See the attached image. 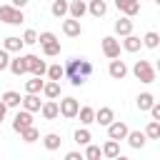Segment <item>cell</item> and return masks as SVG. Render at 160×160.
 I'll use <instances>...</instances> for the list:
<instances>
[{
    "instance_id": "6da1fadb",
    "label": "cell",
    "mask_w": 160,
    "mask_h": 160,
    "mask_svg": "<svg viewBox=\"0 0 160 160\" xmlns=\"http://www.w3.org/2000/svg\"><path fill=\"white\" fill-rule=\"evenodd\" d=\"M65 75L70 78V82H72L75 88H80V85H85V80L92 75V62L85 60V58H72V60H68V65H65Z\"/></svg>"
},
{
    "instance_id": "7a4b0ae2",
    "label": "cell",
    "mask_w": 160,
    "mask_h": 160,
    "mask_svg": "<svg viewBox=\"0 0 160 160\" xmlns=\"http://www.w3.org/2000/svg\"><path fill=\"white\" fill-rule=\"evenodd\" d=\"M155 68L150 65V60H138L135 65H132V75L140 80V82H145V85H150V82H155Z\"/></svg>"
},
{
    "instance_id": "3957f363",
    "label": "cell",
    "mask_w": 160,
    "mask_h": 160,
    "mask_svg": "<svg viewBox=\"0 0 160 160\" xmlns=\"http://www.w3.org/2000/svg\"><path fill=\"white\" fill-rule=\"evenodd\" d=\"M0 20L8 22V25H20V22L25 20V15H22V10L15 8V5H0Z\"/></svg>"
},
{
    "instance_id": "277c9868",
    "label": "cell",
    "mask_w": 160,
    "mask_h": 160,
    "mask_svg": "<svg viewBox=\"0 0 160 160\" xmlns=\"http://www.w3.org/2000/svg\"><path fill=\"white\" fill-rule=\"evenodd\" d=\"M102 52H105V58H110V60L120 58V40L112 38V35H105V38H102Z\"/></svg>"
},
{
    "instance_id": "5b68a950",
    "label": "cell",
    "mask_w": 160,
    "mask_h": 160,
    "mask_svg": "<svg viewBox=\"0 0 160 160\" xmlns=\"http://www.w3.org/2000/svg\"><path fill=\"white\" fill-rule=\"evenodd\" d=\"M78 112H80V102L75 100V98H62L60 100V115L62 118H78Z\"/></svg>"
},
{
    "instance_id": "8992f818",
    "label": "cell",
    "mask_w": 160,
    "mask_h": 160,
    "mask_svg": "<svg viewBox=\"0 0 160 160\" xmlns=\"http://www.w3.org/2000/svg\"><path fill=\"white\" fill-rule=\"evenodd\" d=\"M28 128H32V112L22 108V110L15 115V120H12V130H15V132H22V130H28Z\"/></svg>"
},
{
    "instance_id": "52a82bcc",
    "label": "cell",
    "mask_w": 160,
    "mask_h": 160,
    "mask_svg": "<svg viewBox=\"0 0 160 160\" xmlns=\"http://www.w3.org/2000/svg\"><path fill=\"white\" fill-rule=\"evenodd\" d=\"M128 132H130V128H128L122 120H115V122L108 125V138H110V140H118V142H120V140L128 138Z\"/></svg>"
},
{
    "instance_id": "ba28073f",
    "label": "cell",
    "mask_w": 160,
    "mask_h": 160,
    "mask_svg": "<svg viewBox=\"0 0 160 160\" xmlns=\"http://www.w3.org/2000/svg\"><path fill=\"white\" fill-rule=\"evenodd\" d=\"M115 8H118L122 15L132 18V15L140 12V0H115Z\"/></svg>"
},
{
    "instance_id": "9c48e42d",
    "label": "cell",
    "mask_w": 160,
    "mask_h": 160,
    "mask_svg": "<svg viewBox=\"0 0 160 160\" xmlns=\"http://www.w3.org/2000/svg\"><path fill=\"white\" fill-rule=\"evenodd\" d=\"M28 68H30V75H35V78H42L48 72L45 60H40L38 55H28Z\"/></svg>"
},
{
    "instance_id": "30bf717a",
    "label": "cell",
    "mask_w": 160,
    "mask_h": 160,
    "mask_svg": "<svg viewBox=\"0 0 160 160\" xmlns=\"http://www.w3.org/2000/svg\"><path fill=\"white\" fill-rule=\"evenodd\" d=\"M10 72L12 75H25V72H30V68H28V55H18V58H12L10 60Z\"/></svg>"
},
{
    "instance_id": "8fae6325",
    "label": "cell",
    "mask_w": 160,
    "mask_h": 160,
    "mask_svg": "<svg viewBox=\"0 0 160 160\" xmlns=\"http://www.w3.org/2000/svg\"><path fill=\"white\" fill-rule=\"evenodd\" d=\"M108 72H110V78L112 80H122L125 75H128V65L122 62V60H110V65H108Z\"/></svg>"
},
{
    "instance_id": "7c38bea8",
    "label": "cell",
    "mask_w": 160,
    "mask_h": 160,
    "mask_svg": "<svg viewBox=\"0 0 160 160\" xmlns=\"http://www.w3.org/2000/svg\"><path fill=\"white\" fill-rule=\"evenodd\" d=\"M40 115H42L45 120H55V118L60 115V102H55V100H45L42 108H40Z\"/></svg>"
},
{
    "instance_id": "4fadbf2b",
    "label": "cell",
    "mask_w": 160,
    "mask_h": 160,
    "mask_svg": "<svg viewBox=\"0 0 160 160\" xmlns=\"http://www.w3.org/2000/svg\"><path fill=\"white\" fill-rule=\"evenodd\" d=\"M62 32H65L68 38H78V35L82 32V25H80V20H75V18H68V20H62Z\"/></svg>"
},
{
    "instance_id": "5bb4252c",
    "label": "cell",
    "mask_w": 160,
    "mask_h": 160,
    "mask_svg": "<svg viewBox=\"0 0 160 160\" xmlns=\"http://www.w3.org/2000/svg\"><path fill=\"white\" fill-rule=\"evenodd\" d=\"M115 32H118L120 38H128V35H132V20H130L128 15L118 18V20H115Z\"/></svg>"
},
{
    "instance_id": "9a60e30c",
    "label": "cell",
    "mask_w": 160,
    "mask_h": 160,
    "mask_svg": "<svg viewBox=\"0 0 160 160\" xmlns=\"http://www.w3.org/2000/svg\"><path fill=\"white\" fill-rule=\"evenodd\" d=\"M95 122H100V125H110V122H115V112H112V108H100V110H95Z\"/></svg>"
},
{
    "instance_id": "2e32d148",
    "label": "cell",
    "mask_w": 160,
    "mask_h": 160,
    "mask_svg": "<svg viewBox=\"0 0 160 160\" xmlns=\"http://www.w3.org/2000/svg\"><path fill=\"white\" fill-rule=\"evenodd\" d=\"M22 108H25V110H30V112H40V108H42V102H40V95H32V92H28V95L22 98Z\"/></svg>"
},
{
    "instance_id": "e0dca14e",
    "label": "cell",
    "mask_w": 160,
    "mask_h": 160,
    "mask_svg": "<svg viewBox=\"0 0 160 160\" xmlns=\"http://www.w3.org/2000/svg\"><path fill=\"white\" fill-rule=\"evenodd\" d=\"M125 140L130 142V148H135V150H140V148L145 145V140H148V135H145V132H140V130H130Z\"/></svg>"
},
{
    "instance_id": "ac0fdd59",
    "label": "cell",
    "mask_w": 160,
    "mask_h": 160,
    "mask_svg": "<svg viewBox=\"0 0 160 160\" xmlns=\"http://www.w3.org/2000/svg\"><path fill=\"white\" fill-rule=\"evenodd\" d=\"M50 12H52L55 18H65V15L70 12V2H68V0H52Z\"/></svg>"
},
{
    "instance_id": "d6986e66",
    "label": "cell",
    "mask_w": 160,
    "mask_h": 160,
    "mask_svg": "<svg viewBox=\"0 0 160 160\" xmlns=\"http://www.w3.org/2000/svg\"><path fill=\"white\" fill-rule=\"evenodd\" d=\"M22 45H25V40H20L18 35L5 38V42H2V48H5L8 52H20V50H22Z\"/></svg>"
},
{
    "instance_id": "ffe728a7",
    "label": "cell",
    "mask_w": 160,
    "mask_h": 160,
    "mask_svg": "<svg viewBox=\"0 0 160 160\" xmlns=\"http://www.w3.org/2000/svg\"><path fill=\"white\" fill-rule=\"evenodd\" d=\"M88 12H90L92 18H102V15L108 12V5H105V0H90V5H88Z\"/></svg>"
},
{
    "instance_id": "44dd1931",
    "label": "cell",
    "mask_w": 160,
    "mask_h": 160,
    "mask_svg": "<svg viewBox=\"0 0 160 160\" xmlns=\"http://www.w3.org/2000/svg\"><path fill=\"white\" fill-rule=\"evenodd\" d=\"M85 12H88V5H85V0H72V2H70V18L80 20Z\"/></svg>"
},
{
    "instance_id": "7402d4cb",
    "label": "cell",
    "mask_w": 160,
    "mask_h": 160,
    "mask_svg": "<svg viewBox=\"0 0 160 160\" xmlns=\"http://www.w3.org/2000/svg\"><path fill=\"white\" fill-rule=\"evenodd\" d=\"M42 95H45L48 100H58V98H60V82H55V80L45 82V88H42Z\"/></svg>"
},
{
    "instance_id": "603a6c76",
    "label": "cell",
    "mask_w": 160,
    "mask_h": 160,
    "mask_svg": "<svg viewBox=\"0 0 160 160\" xmlns=\"http://www.w3.org/2000/svg\"><path fill=\"white\" fill-rule=\"evenodd\" d=\"M135 102H138V110H150L155 105V98H152V92H140L135 98Z\"/></svg>"
},
{
    "instance_id": "cb8c5ba5",
    "label": "cell",
    "mask_w": 160,
    "mask_h": 160,
    "mask_svg": "<svg viewBox=\"0 0 160 160\" xmlns=\"http://www.w3.org/2000/svg\"><path fill=\"white\" fill-rule=\"evenodd\" d=\"M102 155L110 158V160H115V158L120 155V142H118V140H108V142L102 145Z\"/></svg>"
},
{
    "instance_id": "d4e9b609",
    "label": "cell",
    "mask_w": 160,
    "mask_h": 160,
    "mask_svg": "<svg viewBox=\"0 0 160 160\" xmlns=\"http://www.w3.org/2000/svg\"><path fill=\"white\" fill-rule=\"evenodd\" d=\"M122 48H125L128 52H138V50L142 48V40H140L138 35H128V38L122 40Z\"/></svg>"
},
{
    "instance_id": "484cf974",
    "label": "cell",
    "mask_w": 160,
    "mask_h": 160,
    "mask_svg": "<svg viewBox=\"0 0 160 160\" xmlns=\"http://www.w3.org/2000/svg\"><path fill=\"white\" fill-rule=\"evenodd\" d=\"M2 102H5L8 108H20V105H22V98H20V92H15V90H8V92L2 95Z\"/></svg>"
},
{
    "instance_id": "4316f807",
    "label": "cell",
    "mask_w": 160,
    "mask_h": 160,
    "mask_svg": "<svg viewBox=\"0 0 160 160\" xmlns=\"http://www.w3.org/2000/svg\"><path fill=\"white\" fill-rule=\"evenodd\" d=\"M42 88H45V82L40 78H35V75H32V80H25V92L38 95V92H42Z\"/></svg>"
},
{
    "instance_id": "83f0119b",
    "label": "cell",
    "mask_w": 160,
    "mask_h": 160,
    "mask_svg": "<svg viewBox=\"0 0 160 160\" xmlns=\"http://www.w3.org/2000/svg\"><path fill=\"white\" fill-rule=\"evenodd\" d=\"M60 142H62V140H60V135H58V132H48V135L42 138V145H45L48 150H58V148H60Z\"/></svg>"
},
{
    "instance_id": "f1b7e54d",
    "label": "cell",
    "mask_w": 160,
    "mask_h": 160,
    "mask_svg": "<svg viewBox=\"0 0 160 160\" xmlns=\"http://www.w3.org/2000/svg\"><path fill=\"white\" fill-rule=\"evenodd\" d=\"M142 45H145V48H150V50H155V48L160 45V35H158L155 30L145 32V38H142Z\"/></svg>"
},
{
    "instance_id": "f546056e",
    "label": "cell",
    "mask_w": 160,
    "mask_h": 160,
    "mask_svg": "<svg viewBox=\"0 0 160 160\" xmlns=\"http://www.w3.org/2000/svg\"><path fill=\"white\" fill-rule=\"evenodd\" d=\"M78 118H80V122H82V125H90V122H95V110L85 105V108H80Z\"/></svg>"
},
{
    "instance_id": "4dcf8cb0",
    "label": "cell",
    "mask_w": 160,
    "mask_h": 160,
    "mask_svg": "<svg viewBox=\"0 0 160 160\" xmlns=\"http://www.w3.org/2000/svg\"><path fill=\"white\" fill-rule=\"evenodd\" d=\"M90 140H92V135H90V130H88V128L75 130V142H78V145H90Z\"/></svg>"
},
{
    "instance_id": "1f68e13d",
    "label": "cell",
    "mask_w": 160,
    "mask_h": 160,
    "mask_svg": "<svg viewBox=\"0 0 160 160\" xmlns=\"http://www.w3.org/2000/svg\"><path fill=\"white\" fill-rule=\"evenodd\" d=\"M145 135H148L150 140H160V122H158V120H150L148 128H145Z\"/></svg>"
},
{
    "instance_id": "d6a6232c",
    "label": "cell",
    "mask_w": 160,
    "mask_h": 160,
    "mask_svg": "<svg viewBox=\"0 0 160 160\" xmlns=\"http://www.w3.org/2000/svg\"><path fill=\"white\" fill-rule=\"evenodd\" d=\"M62 75H65V68H62L60 62H58V65H50V68H48V78H50V80L60 82V78H62Z\"/></svg>"
},
{
    "instance_id": "836d02e7",
    "label": "cell",
    "mask_w": 160,
    "mask_h": 160,
    "mask_svg": "<svg viewBox=\"0 0 160 160\" xmlns=\"http://www.w3.org/2000/svg\"><path fill=\"white\" fill-rule=\"evenodd\" d=\"M20 138H22V142H35L38 138H40V130L32 125V128H28V130H22L20 132Z\"/></svg>"
},
{
    "instance_id": "e575fe53",
    "label": "cell",
    "mask_w": 160,
    "mask_h": 160,
    "mask_svg": "<svg viewBox=\"0 0 160 160\" xmlns=\"http://www.w3.org/2000/svg\"><path fill=\"white\" fill-rule=\"evenodd\" d=\"M42 52H45L48 58H55V55H60V40H52V42L42 45Z\"/></svg>"
},
{
    "instance_id": "d590c367",
    "label": "cell",
    "mask_w": 160,
    "mask_h": 160,
    "mask_svg": "<svg viewBox=\"0 0 160 160\" xmlns=\"http://www.w3.org/2000/svg\"><path fill=\"white\" fill-rule=\"evenodd\" d=\"M102 150L98 145H85V160H100Z\"/></svg>"
},
{
    "instance_id": "8d00e7d4",
    "label": "cell",
    "mask_w": 160,
    "mask_h": 160,
    "mask_svg": "<svg viewBox=\"0 0 160 160\" xmlns=\"http://www.w3.org/2000/svg\"><path fill=\"white\" fill-rule=\"evenodd\" d=\"M22 40H25V45H35V42H38V32H35L32 28H28L25 35H22Z\"/></svg>"
},
{
    "instance_id": "74e56055",
    "label": "cell",
    "mask_w": 160,
    "mask_h": 160,
    "mask_svg": "<svg viewBox=\"0 0 160 160\" xmlns=\"http://www.w3.org/2000/svg\"><path fill=\"white\" fill-rule=\"evenodd\" d=\"M52 40H58V38H55V32H50V30H45V32L38 35V42H40V45H48V42H52Z\"/></svg>"
},
{
    "instance_id": "f35d334b",
    "label": "cell",
    "mask_w": 160,
    "mask_h": 160,
    "mask_svg": "<svg viewBox=\"0 0 160 160\" xmlns=\"http://www.w3.org/2000/svg\"><path fill=\"white\" fill-rule=\"evenodd\" d=\"M8 68H10V52L2 48V50H0V72L8 70Z\"/></svg>"
},
{
    "instance_id": "ab89813d",
    "label": "cell",
    "mask_w": 160,
    "mask_h": 160,
    "mask_svg": "<svg viewBox=\"0 0 160 160\" xmlns=\"http://www.w3.org/2000/svg\"><path fill=\"white\" fill-rule=\"evenodd\" d=\"M65 160H85V155H80L78 150H70V152L65 155Z\"/></svg>"
},
{
    "instance_id": "60d3db41",
    "label": "cell",
    "mask_w": 160,
    "mask_h": 160,
    "mask_svg": "<svg viewBox=\"0 0 160 160\" xmlns=\"http://www.w3.org/2000/svg\"><path fill=\"white\" fill-rule=\"evenodd\" d=\"M150 115H152V120H158V122H160V102H155V105L150 108Z\"/></svg>"
},
{
    "instance_id": "b9f144b4",
    "label": "cell",
    "mask_w": 160,
    "mask_h": 160,
    "mask_svg": "<svg viewBox=\"0 0 160 160\" xmlns=\"http://www.w3.org/2000/svg\"><path fill=\"white\" fill-rule=\"evenodd\" d=\"M5 112H8V105L0 100V122H2V118H5Z\"/></svg>"
},
{
    "instance_id": "7bdbcfd3",
    "label": "cell",
    "mask_w": 160,
    "mask_h": 160,
    "mask_svg": "<svg viewBox=\"0 0 160 160\" xmlns=\"http://www.w3.org/2000/svg\"><path fill=\"white\" fill-rule=\"evenodd\" d=\"M28 2H30V0H12V5H15V8H25Z\"/></svg>"
},
{
    "instance_id": "ee69618b",
    "label": "cell",
    "mask_w": 160,
    "mask_h": 160,
    "mask_svg": "<svg viewBox=\"0 0 160 160\" xmlns=\"http://www.w3.org/2000/svg\"><path fill=\"white\" fill-rule=\"evenodd\" d=\"M115 160H130V158H125V155H118V158H115Z\"/></svg>"
},
{
    "instance_id": "f6af8a7d",
    "label": "cell",
    "mask_w": 160,
    "mask_h": 160,
    "mask_svg": "<svg viewBox=\"0 0 160 160\" xmlns=\"http://www.w3.org/2000/svg\"><path fill=\"white\" fill-rule=\"evenodd\" d=\"M155 70H158V72H160V60H158V65H155Z\"/></svg>"
},
{
    "instance_id": "bcb514c9",
    "label": "cell",
    "mask_w": 160,
    "mask_h": 160,
    "mask_svg": "<svg viewBox=\"0 0 160 160\" xmlns=\"http://www.w3.org/2000/svg\"><path fill=\"white\" fill-rule=\"evenodd\" d=\"M155 2H158V5H160V0H155Z\"/></svg>"
}]
</instances>
